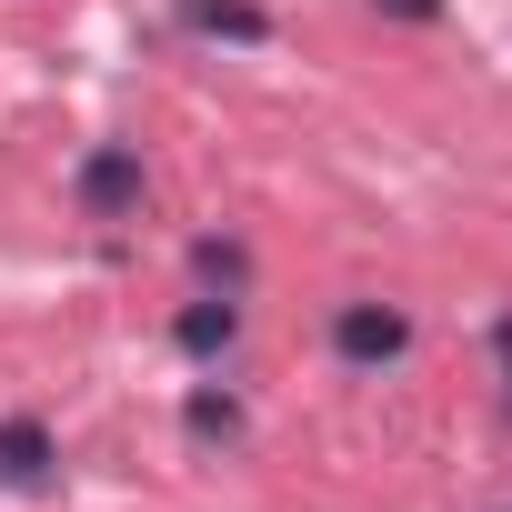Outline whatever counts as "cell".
<instances>
[{
	"label": "cell",
	"instance_id": "ba28073f",
	"mask_svg": "<svg viewBox=\"0 0 512 512\" xmlns=\"http://www.w3.org/2000/svg\"><path fill=\"white\" fill-rule=\"evenodd\" d=\"M372 11H382V21H402V31H432L452 0H372Z\"/></svg>",
	"mask_w": 512,
	"mask_h": 512
},
{
	"label": "cell",
	"instance_id": "8992f818",
	"mask_svg": "<svg viewBox=\"0 0 512 512\" xmlns=\"http://www.w3.org/2000/svg\"><path fill=\"white\" fill-rule=\"evenodd\" d=\"M171 11H181L201 41H231V51H272V11H262V0H171Z\"/></svg>",
	"mask_w": 512,
	"mask_h": 512
},
{
	"label": "cell",
	"instance_id": "52a82bcc",
	"mask_svg": "<svg viewBox=\"0 0 512 512\" xmlns=\"http://www.w3.org/2000/svg\"><path fill=\"white\" fill-rule=\"evenodd\" d=\"M191 272H201V292H251V241L241 231H201L191 241Z\"/></svg>",
	"mask_w": 512,
	"mask_h": 512
},
{
	"label": "cell",
	"instance_id": "7a4b0ae2",
	"mask_svg": "<svg viewBox=\"0 0 512 512\" xmlns=\"http://www.w3.org/2000/svg\"><path fill=\"white\" fill-rule=\"evenodd\" d=\"M71 211L101 221V231L141 221V211H151V171H141V151H131V141H91L81 171H71Z\"/></svg>",
	"mask_w": 512,
	"mask_h": 512
},
{
	"label": "cell",
	"instance_id": "5b68a950",
	"mask_svg": "<svg viewBox=\"0 0 512 512\" xmlns=\"http://www.w3.org/2000/svg\"><path fill=\"white\" fill-rule=\"evenodd\" d=\"M171 352L201 362V372H221V362L241 352V292H191V302L171 312Z\"/></svg>",
	"mask_w": 512,
	"mask_h": 512
},
{
	"label": "cell",
	"instance_id": "3957f363",
	"mask_svg": "<svg viewBox=\"0 0 512 512\" xmlns=\"http://www.w3.org/2000/svg\"><path fill=\"white\" fill-rule=\"evenodd\" d=\"M0 492H21V502L61 492V432L41 412H0Z\"/></svg>",
	"mask_w": 512,
	"mask_h": 512
},
{
	"label": "cell",
	"instance_id": "9c48e42d",
	"mask_svg": "<svg viewBox=\"0 0 512 512\" xmlns=\"http://www.w3.org/2000/svg\"><path fill=\"white\" fill-rule=\"evenodd\" d=\"M492 372H502V382H512V312H502V322H492Z\"/></svg>",
	"mask_w": 512,
	"mask_h": 512
},
{
	"label": "cell",
	"instance_id": "6da1fadb",
	"mask_svg": "<svg viewBox=\"0 0 512 512\" xmlns=\"http://www.w3.org/2000/svg\"><path fill=\"white\" fill-rule=\"evenodd\" d=\"M412 312L402 302H382V292H352V302H332V362L352 372V382H382V372H402L412 362Z\"/></svg>",
	"mask_w": 512,
	"mask_h": 512
},
{
	"label": "cell",
	"instance_id": "277c9868",
	"mask_svg": "<svg viewBox=\"0 0 512 512\" xmlns=\"http://www.w3.org/2000/svg\"><path fill=\"white\" fill-rule=\"evenodd\" d=\"M181 442H191L201 462H231V452L251 442V402H241L221 372H201V382L181 392Z\"/></svg>",
	"mask_w": 512,
	"mask_h": 512
}]
</instances>
